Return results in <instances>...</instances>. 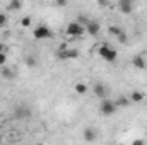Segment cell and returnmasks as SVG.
Returning a JSON list of instances; mask_svg holds the SVG:
<instances>
[{
	"label": "cell",
	"instance_id": "cell-22",
	"mask_svg": "<svg viewBox=\"0 0 147 145\" xmlns=\"http://www.w3.org/2000/svg\"><path fill=\"white\" fill-rule=\"evenodd\" d=\"M55 3H57L58 7H65V5L69 3V0H55Z\"/></svg>",
	"mask_w": 147,
	"mask_h": 145
},
{
	"label": "cell",
	"instance_id": "cell-20",
	"mask_svg": "<svg viewBox=\"0 0 147 145\" xmlns=\"http://www.w3.org/2000/svg\"><path fill=\"white\" fill-rule=\"evenodd\" d=\"M26 65H28V67H34V65H36V60L31 58V56H28V58H26Z\"/></svg>",
	"mask_w": 147,
	"mask_h": 145
},
{
	"label": "cell",
	"instance_id": "cell-23",
	"mask_svg": "<svg viewBox=\"0 0 147 145\" xmlns=\"http://www.w3.org/2000/svg\"><path fill=\"white\" fill-rule=\"evenodd\" d=\"M5 62H7V55L2 51V53H0V65H5Z\"/></svg>",
	"mask_w": 147,
	"mask_h": 145
},
{
	"label": "cell",
	"instance_id": "cell-10",
	"mask_svg": "<svg viewBox=\"0 0 147 145\" xmlns=\"http://www.w3.org/2000/svg\"><path fill=\"white\" fill-rule=\"evenodd\" d=\"M144 97H146V94H144V92H140V91H134V92H132V96H130V101H132V103H142V101H144Z\"/></svg>",
	"mask_w": 147,
	"mask_h": 145
},
{
	"label": "cell",
	"instance_id": "cell-2",
	"mask_svg": "<svg viewBox=\"0 0 147 145\" xmlns=\"http://www.w3.org/2000/svg\"><path fill=\"white\" fill-rule=\"evenodd\" d=\"M98 55H99L101 58H105L108 63L116 62V58H118V53H116V50L110 48L108 44H101V46L98 48Z\"/></svg>",
	"mask_w": 147,
	"mask_h": 145
},
{
	"label": "cell",
	"instance_id": "cell-9",
	"mask_svg": "<svg viewBox=\"0 0 147 145\" xmlns=\"http://www.w3.org/2000/svg\"><path fill=\"white\" fill-rule=\"evenodd\" d=\"M132 65H134L135 68H139V70H144V68H146V60H144V56H142V55H137V56H134V60H132Z\"/></svg>",
	"mask_w": 147,
	"mask_h": 145
},
{
	"label": "cell",
	"instance_id": "cell-13",
	"mask_svg": "<svg viewBox=\"0 0 147 145\" xmlns=\"http://www.w3.org/2000/svg\"><path fill=\"white\" fill-rule=\"evenodd\" d=\"M74 91H75L77 94L84 96V94L87 92V85H86V84H80V82H79V84H75V85H74Z\"/></svg>",
	"mask_w": 147,
	"mask_h": 145
},
{
	"label": "cell",
	"instance_id": "cell-21",
	"mask_svg": "<svg viewBox=\"0 0 147 145\" xmlns=\"http://www.w3.org/2000/svg\"><path fill=\"white\" fill-rule=\"evenodd\" d=\"M77 22H80V24H82V26H84V28H86V24H87V22H89V19H86V17H84V15H79V19H77Z\"/></svg>",
	"mask_w": 147,
	"mask_h": 145
},
{
	"label": "cell",
	"instance_id": "cell-1",
	"mask_svg": "<svg viewBox=\"0 0 147 145\" xmlns=\"http://www.w3.org/2000/svg\"><path fill=\"white\" fill-rule=\"evenodd\" d=\"M65 33H67V36H69V38H80V36H84V33H86V28H84L80 22L72 21V22H69V24H67V28H65Z\"/></svg>",
	"mask_w": 147,
	"mask_h": 145
},
{
	"label": "cell",
	"instance_id": "cell-26",
	"mask_svg": "<svg viewBox=\"0 0 147 145\" xmlns=\"http://www.w3.org/2000/svg\"><path fill=\"white\" fill-rule=\"evenodd\" d=\"M3 50H7V48H5V44H3V43H0V53H2Z\"/></svg>",
	"mask_w": 147,
	"mask_h": 145
},
{
	"label": "cell",
	"instance_id": "cell-5",
	"mask_svg": "<svg viewBox=\"0 0 147 145\" xmlns=\"http://www.w3.org/2000/svg\"><path fill=\"white\" fill-rule=\"evenodd\" d=\"M29 116H31V109L28 108L26 104L16 106V109H14V118L16 119H28Z\"/></svg>",
	"mask_w": 147,
	"mask_h": 145
},
{
	"label": "cell",
	"instance_id": "cell-14",
	"mask_svg": "<svg viewBox=\"0 0 147 145\" xmlns=\"http://www.w3.org/2000/svg\"><path fill=\"white\" fill-rule=\"evenodd\" d=\"M2 77L7 79V80H12V79H14V72H12V68L3 67V68H2Z\"/></svg>",
	"mask_w": 147,
	"mask_h": 145
},
{
	"label": "cell",
	"instance_id": "cell-8",
	"mask_svg": "<svg viewBox=\"0 0 147 145\" xmlns=\"http://www.w3.org/2000/svg\"><path fill=\"white\" fill-rule=\"evenodd\" d=\"M92 92H94V96L96 97H99V99H105V96H106V87L103 85V84H94V87H92Z\"/></svg>",
	"mask_w": 147,
	"mask_h": 145
},
{
	"label": "cell",
	"instance_id": "cell-3",
	"mask_svg": "<svg viewBox=\"0 0 147 145\" xmlns=\"http://www.w3.org/2000/svg\"><path fill=\"white\" fill-rule=\"evenodd\" d=\"M33 36H34V39H50V38H53V31L48 26L41 24L33 31Z\"/></svg>",
	"mask_w": 147,
	"mask_h": 145
},
{
	"label": "cell",
	"instance_id": "cell-4",
	"mask_svg": "<svg viewBox=\"0 0 147 145\" xmlns=\"http://www.w3.org/2000/svg\"><path fill=\"white\" fill-rule=\"evenodd\" d=\"M116 104L115 101H110V99H101V104H99V113L105 114V116H111L115 111H116Z\"/></svg>",
	"mask_w": 147,
	"mask_h": 145
},
{
	"label": "cell",
	"instance_id": "cell-25",
	"mask_svg": "<svg viewBox=\"0 0 147 145\" xmlns=\"http://www.w3.org/2000/svg\"><path fill=\"white\" fill-rule=\"evenodd\" d=\"M144 144V140H140V138H137V140H134V145H140Z\"/></svg>",
	"mask_w": 147,
	"mask_h": 145
},
{
	"label": "cell",
	"instance_id": "cell-12",
	"mask_svg": "<svg viewBox=\"0 0 147 145\" xmlns=\"http://www.w3.org/2000/svg\"><path fill=\"white\" fill-rule=\"evenodd\" d=\"M84 140L94 142V140H96V132H94L92 128H86V130H84Z\"/></svg>",
	"mask_w": 147,
	"mask_h": 145
},
{
	"label": "cell",
	"instance_id": "cell-15",
	"mask_svg": "<svg viewBox=\"0 0 147 145\" xmlns=\"http://www.w3.org/2000/svg\"><path fill=\"white\" fill-rule=\"evenodd\" d=\"M21 7H22L21 0H12V2L9 3V10H19Z\"/></svg>",
	"mask_w": 147,
	"mask_h": 145
},
{
	"label": "cell",
	"instance_id": "cell-11",
	"mask_svg": "<svg viewBox=\"0 0 147 145\" xmlns=\"http://www.w3.org/2000/svg\"><path fill=\"white\" fill-rule=\"evenodd\" d=\"M130 103H132V101H130V99H128L127 96H120V97H118V99L115 101L116 108H127V106H128Z\"/></svg>",
	"mask_w": 147,
	"mask_h": 145
},
{
	"label": "cell",
	"instance_id": "cell-18",
	"mask_svg": "<svg viewBox=\"0 0 147 145\" xmlns=\"http://www.w3.org/2000/svg\"><path fill=\"white\" fill-rule=\"evenodd\" d=\"M116 39H118V41H120L121 44H125V43H127V34H125V33L121 31V33H120V34L116 36Z\"/></svg>",
	"mask_w": 147,
	"mask_h": 145
},
{
	"label": "cell",
	"instance_id": "cell-7",
	"mask_svg": "<svg viewBox=\"0 0 147 145\" xmlns=\"http://www.w3.org/2000/svg\"><path fill=\"white\" fill-rule=\"evenodd\" d=\"M118 9L121 14H132L134 10V2L132 0H118Z\"/></svg>",
	"mask_w": 147,
	"mask_h": 145
},
{
	"label": "cell",
	"instance_id": "cell-24",
	"mask_svg": "<svg viewBox=\"0 0 147 145\" xmlns=\"http://www.w3.org/2000/svg\"><path fill=\"white\" fill-rule=\"evenodd\" d=\"M98 2V5H101V7H108L110 5V0H96Z\"/></svg>",
	"mask_w": 147,
	"mask_h": 145
},
{
	"label": "cell",
	"instance_id": "cell-16",
	"mask_svg": "<svg viewBox=\"0 0 147 145\" xmlns=\"http://www.w3.org/2000/svg\"><path fill=\"white\" fill-rule=\"evenodd\" d=\"M108 33H110V36H115V38H116L120 33H121V29H120L118 26H110V28H108Z\"/></svg>",
	"mask_w": 147,
	"mask_h": 145
},
{
	"label": "cell",
	"instance_id": "cell-6",
	"mask_svg": "<svg viewBox=\"0 0 147 145\" xmlns=\"http://www.w3.org/2000/svg\"><path fill=\"white\" fill-rule=\"evenodd\" d=\"M99 31H101L99 22H96V21H89V22L86 24V33H87L89 36H98Z\"/></svg>",
	"mask_w": 147,
	"mask_h": 145
},
{
	"label": "cell",
	"instance_id": "cell-27",
	"mask_svg": "<svg viewBox=\"0 0 147 145\" xmlns=\"http://www.w3.org/2000/svg\"><path fill=\"white\" fill-rule=\"evenodd\" d=\"M0 144H2V137H0Z\"/></svg>",
	"mask_w": 147,
	"mask_h": 145
},
{
	"label": "cell",
	"instance_id": "cell-19",
	"mask_svg": "<svg viewBox=\"0 0 147 145\" xmlns=\"http://www.w3.org/2000/svg\"><path fill=\"white\" fill-rule=\"evenodd\" d=\"M5 24H7V15L5 14H0V29L5 28Z\"/></svg>",
	"mask_w": 147,
	"mask_h": 145
},
{
	"label": "cell",
	"instance_id": "cell-17",
	"mask_svg": "<svg viewBox=\"0 0 147 145\" xmlns=\"http://www.w3.org/2000/svg\"><path fill=\"white\" fill-rule=\"evenodd\" d=\"M31 22H33V19H31L29 15H26V17H22V19H21V26H22V28H29V26H31Z\"/></svg>",
	"mask_w": 147,
	"mask_h": 145
}]
</instances>
